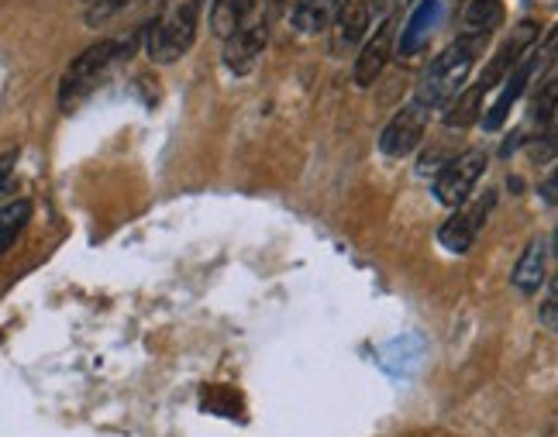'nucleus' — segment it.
<instances>
[{"mask_svg": "<svg viewBox=\"0 0 558 437\" xmlns=\"http://www.w3.org/2000/svg\"><path fill=\"white\" fill-rule=\"evenodd\" d=\"M448 11H452V0H417L411 17L403 21V32H397V41H393L400 59L417 56L427 41H432V35L445 25Z\"/></svg>", "mask_w": 558, "mask_h": 437, "instance_id": "obj_11", "label": "nucleus"}, {"mask_svg": "<svg viewBox=\"0 0 558 437\" xmlns=\"http://www.w3.org/2000/svg\"><path fill=\"white\" fill-rule=\"evenodd\" d=\"M397 17H383L379 25L369 28V35L362 38L359 46V56L352 62V83L359 86V90H369V86H376V80L383 76L386 62H390L393 56V41H397Z\"/></svg>", "mask_w": 558, "mask_h": 437, "instance_id": "obj_9", "label": "nucleus"}, {"mask_svg": "<svg viewBox=\"0 0 558 437\" xmlns=\"http://www.w3.org/2000/svg\"><path fill=\"white\" fill-rule=\"evenodd\" d=\"M538 62H542V56L534 52V49H527L518 62H513V70L504 76V83L497 86V90H493V104L483 107V114H480L483 131H489V135H493V131H500L507 124L513 104L524 97V90L531 86L534 73H538Z\"/></svg>", "mask_w": 558, "mask_h": 437, "instance_id": "obj_7", "label": "nucleus"}, {"mask_svg": "<svg viewBox=\"0 0 558 437\" xmlns=\"http://www.w3.org/2000/svg\"><path fill=\"white\" fill-rule=\"evenodd\" d=\"M201 11L204 0H173V4H166L162 14L148 25V59L159 65H173L177 59H183L197 41Z\"/></svg>", "mask_w": 558, "mask_h": 437, "instance_id": "obj_3", "label": "nucleus"}, {"mask_svg": "<svg viewBox=\"0 0 558 437\" xmlns=\"http://www.w3.org/2000/svg\"><path fill=\"white\" fill-rule=\"evenodd\" d=\"M411 0H373V25H379L383 17H393V14H400Z\"/></svg>", "mask_w": 558, "mask_h": 437, "instance_id": "obj_18", "label": "nucleus"}, {"mask_svg": "<svg viewBox=\"0 0 558 437\" xmlns=\"http://www.w3.org/2000/svg\"><path fill=\"white\" fill-rule=\"evenodd\" d=\"M124 49L128 46L118 38H100V41H94V46L83 49L66 65V73H62V80H59V107L62 111H73V107H80L83 100H87L97 90V83L104 80V73L124 56Z\"/></svg>", "mask_w": 558, "mask_h": 437, "instance_id": "obj_4", "label": "nucleus"}, {"mask_svg": "<svg viewBox=\"0 0 558 437\" xmlns=\"http://www.w3.org/2000/svg\"><path fill=\"white\" fill-rule=\"evenodd\" d=\"M14 166H17V148H11V151H4V156H0V193L8 190V183L14 177Z\"/></svg>", "mask_w": 558, "mask_h": 437, "instance_id": "obj_19", "label": "nucleus"}, {"mask_svg": "<svg viewBox=\"0 0 558 437\" xmlns=\"http://www.w3.org/2000/svg\"><path fill=\"white\" fill-rule=\"evenodd\" d=\"M486 162H489V156H486L483 148H469V151H462V156L448 159L435 172V196H438V204H445V207L465 204L469 196H472V190L480 186L483 172H486Z\"/></svg>", "mask_w": 558, "mask_h": 437, "instance_id": "obj_5", "label": "nucleus"}, {"mask_svg": "<svg viewBox=\"0 0 558 437\" xmlns=\"http://www.w3.org/2000/svg\"><path fill=\"white\" fill-rule=\"evenodd\" d=\"M338 8H341V0H293L290 25L300 35H320L331 28Z\"/></svg>", "mask_w": 558, "mask_h": 437, "instance_id": "obj_14", "label": "nucleus"}, {"mask_svg": "<svg viewBox=\"0 0 558 437\" xmlns=\"http://www.w3.org/2000/svg\"><path fill=\"white\" fill-rule=\"evenodd\" d=\"M266 46H269V17L255 14L225 38V70L231 76H248L259 65Z\"/></svg>", "mask_w": 558, "mask_h": 437, "instance_id": "obj_10", "label": "nucleus"}, {"mask_svg": "<svg viewBox=\"0 0 558 437\" xmlns=\"http://www.w3.org/2000/svg\"><path fill=\"white\" fill-rule=\"evenodd\" d=\"M545 204L555 207V172H548V180H545Z\"/></svg>", "mask_w": 558, "mask_h": 437, "instance_id": "obj_20", "label": "nucleus"}, {"mask_svg": "<svg viewBox=\"0 0 558 437\" xmlns=\"http://www.w3.org/2000/svg\"><path fill=\"white\" fill-rule=\"evenodd\" d=\"M483 49H486L483 41L459 35L452 46L441 49L432 62H427V70L421 73V80L414 86V100L424 104L427 111H445V107L459 97L462 86L469 83L472 70H476V56Z\"/></svg>", "mask_w": 558, "mask_h": 437, "instance_id": "obj_1", "label": "nucleus"}, {"mask_svg": "<svg viewBox=\"0 0 558 437\" xmlns=\"http://www.w3.org/2000/svg\"><path fill=\"white\" fill-rule=\"evenodd\" d=\"M504 0H469L465 11H462V32L465 38H476V41H489V35L504 25Z\"/></svg>", "mask_w": 558, "mask_h": 437, "instance_id": "obj_13", "label": "nucleus"}, {"mask_svg": "<svg viewBox=\"0 0 558 437\" xmlns=\"http://www.w3.org/2000/svg\"><path fill=\"white\" fill-rule=\"evenodd\" d=\"M534 46V25H524L518 28V35H510L504 46L493 52L489 65L480 73L476 83H465L459 97L445 107V124L448 128H469V124H476L480 114H483V107H486V97L497 90V86L504 83V76L513 70V62H518L527 49Z\"/></svg>", "mask_w": 558, "mask_h": 437, "instance_id": "obj_2", "label": "nucleus"}, {"mask_svg": "<svg viewBox=\"0 0 558 437\" xmlns=\"http://www.w3.org/2000/svg\"><path fill=\"white\" fill-rule=\"evenodd\" d=\"M493 204H497V193H493V190H486L483 196H476V201L459 204L456 214L438 228V245L445 252H452V255H465L472 245H476L486 217L493 214Z\"/></svg>", "mask_w": 558, "mask_h": 437, "instance_id": "obj_8", "label": "nucleus"}, {"mask_svg": "<svg viewBox=\"0 0 558 437\" xmlns=\"http://www.w3.org/2000/svg\"><path fill=\"white\" fill-rule=\"evenodd\" d=\"M545 290H548V296H545V307H542V324L548 327V331H558V282L555 279H545Z\"/></svg>", "mask_w": 558, "mask_h": 437, "instance_id": "obj_17", "label": "nucleus"}, {"mask_svg": "<svg viewBox=\"0 0 558 437\" xmlns=\"http://www.w3.org/2000/svg\"><path fill=\"white\" fill-rule=\"evenodd\" d=\"M432 114L424 104H417L414 97L407 100L400 111L386 121L383 135H379V151L386 159H407L414 156V151L421 148L424 135H427V124H432Z\"/></svg>", "mask_w": 558, "mask_h": 437, "instance_id": "obj_6", "label": "nucleus"}, {"mask_svg": "<svg viewBox=\"0 0 558 437\" xmlns=\"http://www.w3.org/2000/svg\"><path fill=\"white\" fill-rule=\"evenodd\" d=\"M548 248H551V238H542V234L531 238L527 248L518 258V266H513V276H510L513 290L524 293V296H534L545 287V279H548V255H551Z\"/></svg>", "mask_w": 558, "mask_h": 437, "instance_id": "obj_12", "label": "nucleus"}, {"mask_svg": "<svg viewBox=\"0 0 558 437\" xmlns=\"http://www.w3.org/2000/svg\"><path fill=\"white\" fill-rule=\"evenodd\" d=\"M255 14H263L259 0H210V32L225 41L234 28H242Z\"/></svg>", "mask_w": 558, "mask_h": 437, "instance_id": "obj_15", "label": "nucleus"}, {"mask_svg": "<svg viewBox=\"0 0 558 437\" xmlns=\"http://www.w3.org/2000/svg\"><path fill=\"white\" fill-rule=\"evenodd\" d=\"M28 221H32V201H25V196L0 207V258L11 252V245L28 228Z\"/></svg>", "mask_w": 558, "mask_h": 437, "instance_id": "obj_16", "label": "nucleus"}]
</instances>
